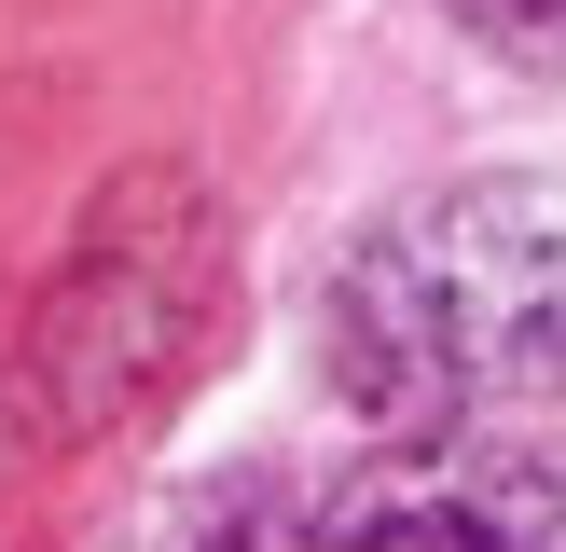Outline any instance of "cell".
I'll return each instance as SVG.
<instances>
[{
	"instance_id": "obj_5",
	"label": "cell",
	"mask_w": 566,
	"mask_h": 552,
	"mask_svg": "<svg viewBox=\"0 0 566 552\" xmlns=\"http://www.w3.org/2000/svg\"><path fill=\"white\" fill-rule=\"evenodd\" d=\"M457 28L497 42L512 70H553V83H566V0H457Z\"/></svg>"
},
{
	"instance_id": "obj_1",
	"label": "cell",
	"mask_w": 566,
	"mask_h": 552,
	"mask_svg": "<svg viewBox=\"0 0 566 552\" xmlns=\"http://www.w3.org/2000/svg\"><path fill=\"white\" fill-rule=\"evenodd\" d=\"M318 359L387 442H497L512 414H566V180L387 208L318 304Z\"/></svg>"
},
{
	"instance_id": "obj_4",
	"label": "cell",
	"mask_w": 566,
	"mask_h": 552,
	"mask_svg": "<svg viewBox=\"0 0 566 552\" xmlns=\"http://www.w3.org/2000/svg\"><path fill=\"white\" fill-rule=\"evenodd\" d=\"M291 511H304V484H208L166 524V552H291Z\"/></svg>"
},
{
	"instance_id": "obj_3",
	"label": "cell",
	"mask_w": 566,
	"mask_h": 552,
	"mask_svg": "<svg viewBox=\"0 0 566 552\" xmlns=\"http://www.w3.org/2000/svg\"><path fill=\"white\" fill-rule=\"evenodd\" d=\"M291 552H566V484L497 442H374L304 484Z\"/></svg>"
},
{
	"instance_id": "obj_2",
	"label": "cell",
	"mask_w": 566,
	"mask_h": 552,
	"mask_svg": "<svg viewBox=\"0 0 566 552\" xmlns=\"http://www.w3.org/2000/svg\"><path fill=\"white\" fill-rule=\"evenodd\" d=\"M208 318H221V221H208V193L193 180H125L83 221V248L55 263L42 318H28L14 414L55 428V442L125 428L138 401H166L193 373Z\"/></svg>"
}]
</instances>
